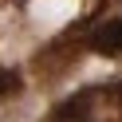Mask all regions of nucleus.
<instances>
[{"instance_id": "2", "label": "nucleus", "mask_w": 122, "mask_h": 122, "mask_svg": "<svg viewBox=\"0 0 122 122\" xmlns=\"http://www.w3.org/2000/svg\"><path fill=\"white\" fill-rule=\"evenodd\" d=\"M0 91L8 95V91H16V75H8L4 67H0Z\"/></svg>"}, {"instance_id": "1", "label": "nucleus", "mask_w": 122, "mask_h": 122, "mask_svg": "<svg viewBox=\"0 0 122 122\" xmlns=\"http://www.w3.org/2000/svg\"><path fill=\"white\" fill-rule=\"evenodd\" d=\"M91 47L102 51V55H122V16L106 20V24L95 28V36H91Z\"/></svg>"}]
</instances>
